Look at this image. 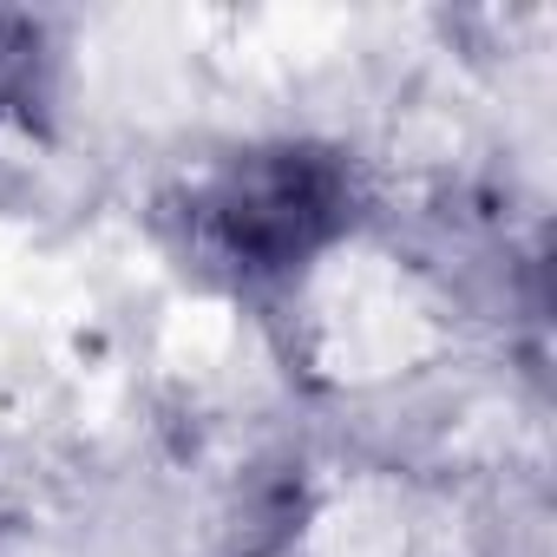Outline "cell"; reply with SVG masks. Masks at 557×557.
<instances>
[{
  "mask_svg": "<svg viewBox=\"0 0 557 557\" xmlns=\"http://www.w3.org/2000/svg\"><path fill=\"white\" fill-rule=\"evenodd\" d=\"M355 216V177L322 145H262L230 158L197 197V243L243 283H283L309 269Z\"/></svg>",
  "mask_w": 557,
  "mask_h": 557,
  "instance_id": "cell-1",
  "label": "cell"
},
{
  "mask_svg": "<svg viewBox=\"0 0 557 557\" xmlns=\"http://www.w3.org/2000/svg\"><path fill=\"white\" fill-rule=\"evenodd\" d=\"M40 92V27L0 14V112H14Z\"/></svg>",
  "mask_w": 557,
  "mask_h": 557,
  "instance_id": "cell-2",
  "label": "cell"
}]
</instances>
